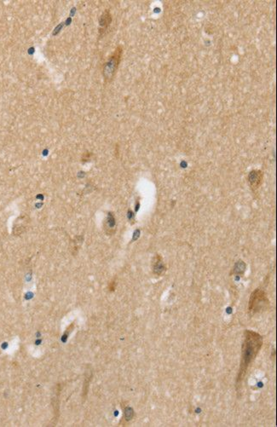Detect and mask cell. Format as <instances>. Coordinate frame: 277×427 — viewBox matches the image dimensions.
<instances>
[{"mask_svg":"<svg viewBox=\"0 0 277 427\" xmlns=\"http://www.w3.org/2000/svg\"><path fill=\"white\" fill-rule=\"evenodd\" d=\"M263 345V337L256 332L246 330L242 345V354L240 366L239 373L236 384L239 386L242 382L252 362L256 358Z\"/></svg>","mask_w":277,"mask_h":427,"instance_id":"cell-1","label":"cell"},{"mask_svg":"<svg viewBox=\"0 0 277 427\" xmlns=\"http://www.w3.org/2000/svg\"><path fill=\"white\" fill-rule=\"evenodd\" d=\"M122 52H123L122 47L118 46L112 56H110L109 61L105 63L104 68H103V77L106 81H110L115 74L117 69L120 64Z\"/></svg>","mask_w":277,"mask_h":427,"instance_id":"cell-3","label":"cell"},{"mask_svg":"<svg viewBox=\"0 0 277 427\" xmlns=\"http://www.w3.org/2000/svg\"><path fill=\"white\" fill-rule=\"evenodd\" d=\"M134 415V411L131 408H127L125 409V418L127 420H130Z\"/></svg>","mask_w":277,"mask_h":427,"instance_id":"cell-9","label":"cell"},{"mask_svg":"<svg viewBox=\"0 0 277 427\" xmlns=\"http://www.w3.org/2000/svg\"><path fill=\"white\" fill-rule=\"evenodd\" d=\"M153 271L155 275L161 276L166 271V266L160 254H156L153 260Z\"/></svg>","mask_w":277,"mask_h":427,"instance_id":"cell-5","label":"cell"},{"mask_svg":"<svg viewBox=\"0 0 277 427\" xmlns=\"http://www.w3.org/2000/svg\"><path fill=\"white\" fill-rule=\"evenodd\" d=\"M246 265L243 261H238L235 266V272L236 274H239V275L243 274L246 270Z\"/></svg>","mask_w":277,"mask_h":427,"instance_id":"cell-8","label":"cell"},{"mask_svg":"<svg viewBox=\"0 0 277 427\" xmlns=\"http://www.w3.org/2000/svg\"><path fill=\"white\" fill-rule=\"evenodd\" d=\"M270 306V300L267 297V294L263 289L257 288L253 291L250 296L249 304H248V312L250 316L262 313Z\"/></svg>","mask_w":277,"mask_h":427,"instance_id":"cell-2","label":"cell"},{"mask_svg":"<svg viewBox=\"0 0 277 427\" xmlns=\"http://www.w3.org/2000/svg\"><path fill=\"white\" fill-rule=\"evenodd\" d=\"M115 286H116V282H115L114 280H113V281H111L110 284V287H109V288H110V290L111 291V292H113V291H114V289H115Z\"/></svg>","mask_w":277,"mask_h":427,"instance_id":"cell-10","label":"cell"},{"mask_svg":"<svg viewBox=\"0 0 277 427\" xmlns=\"http://www.w3.org/2000/svg\"><path fill=\"white\" fill-rule=\"evenodd\" d=\"M115 225H116V222H115L114 216L113 215V213L110 212L107 217L106 221L104 223V229H105L107 235L112 236L113 234H114Z\"/></svg>","mask_w":277,"mask_h":427,"instance_id":"cell-6","label":"cell"},{"mask_svg":"<svg viewBox=\"0 0 277 427\" xmlns=\"http://www.w3.org/2000/svg\"><path fill=\"white\" fill-rule=\"evenodd\" d=\"M263 172L259 170H253L250 171L248 175V183L253 190H256L259 188L260 185L263 181Z\"/></svg>","mask_w":277,"mask_h":427,"instance_id":"cell-4","label":"cell"},{"mask_svg":"<svg viewBox=\"0 0 277 427\" xmlns=\"http://www.w3.org/2000/svg\"><path fill=\"white\" fill-rule=\"evenodd\" d=\"M111 21H112V18H111L110 11H104V13L102 15V17L100 18V27L103 28V29H106L110 26V23H111Z\"/></svg>","mask_w":277,"mask_h":427,"instance_id":"cell-7","label":"cell"}]
</instances>
